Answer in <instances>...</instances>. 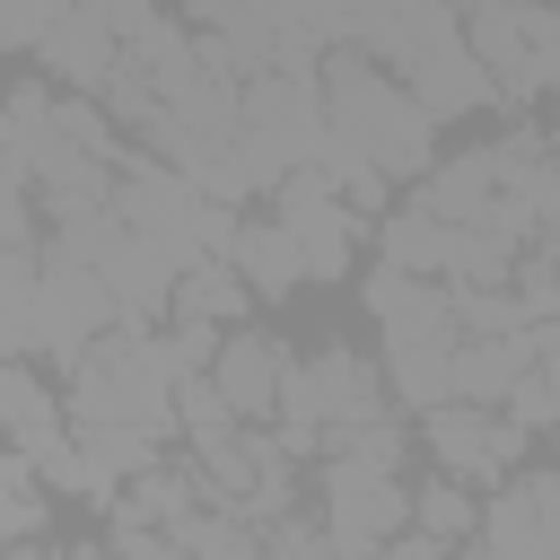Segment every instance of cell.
Instances as JSON below:
<instances>
[{"label":"cell","instance_id":"cell-9","mask_svg":"<svg viewBox=\"0 0 560 560\" xmlns=\"http://www.w3.org/2000/svg\"><path fill=\"white\" fill-rule=\"evenodd\" d=\"M96 271H105V289H114V306H122V332H158V324L175 315L184 254H175V245H158L149 228H122V236L96 254Z\"/></svg>","mask_w":560,"mask_h":560},{"label":"cell","instance_id":"cell-19","mask_svg":"<svg viewBox=\"0 0 560 560\" xmlns=\"http://www.w3.org/2000/svg\"><path fill=\"white\" fill-rule=\"evenodd\" d=\"M0 420H9V446L44 455V446H61V438H70V429H61V420H70V394L52 402V394L35 385V368H26V359H9V368H0Z\"/></svg>","mask_w":560,"mask_h":560},{"label":"cell","instance_id":"cell-13","mask_svg":"<svg viewBox=\"0 0 560 560\" xmlns=\"http://www.w3.org/2000/svg\"><path fill=\"white\" fill-rule=\"evenodd\" d=\"M402 88L438 114V122H464V114H481L490 96H499V79H490V61L472 52V35H446V44H429L411 70H402Z\"/></svg>","mask_w":560,"mask_h":560},{"label":"cell","instance_id":"cell-1","mask_svg":"<svg viewBox=\"0 0 560 560\" xmlns=\"http://www.w3.org/2000/svg\"><path fill=\"white\" fill-rule=\"evenodd\" d=\"M324 114L350 149H368L394 184H420L438 166V114L402 88V70H385L376 52L359 44H332L324 52Z\"/></svg>","mask_w":560,"mask_h":560},{"label":"cell","instance_id":"cell-8","mask_svg":"<svg viewBox=\"0 0 560 560\" xmlns=\"http://www.w3.org/2000/svg\"><path fill=\"white\" fill-rule=\"evenodd\" d=\"M324 525H332L341 551H394V534L411 525V490H402V472L332 455V464H324Z\"/></svg>","mask_w":560,"mask_h":560},{"label":"cell","instance_id":"cell-14","mask_svg":"<svg viewBox=\"0 0 560 560\" xmlns=\"http://www.w3.org/2000/svg\"><path fill=\"white\" fill-rule=\"evenodd\" d=\"M289 368H298V359H289L271 332H228V341H219V359H210V376L228 385V402H236L245 420H280Z\"/></svg>","mask_w":560,"mask_h":560},{"label":"cell","instance_id":"cell-15","mask_svg":"<svg viewBox=\"0 0 560 560\" xmlns=\"http://www.w3.org/2000/svg\"><path fill=\"white\" fill-rule=\"evenodd\" d=\"M542 359V324H508V332H464V359H455V394L472 402H508Z\"/></svg>","mask_w":560,"mask_h":560},{"label":"cell","instance_id":"cell-6","mask_svg":"<svg viewBox=\"0 0 560 560\" xmlns=\"http://www.w3.org/2000/svg\"><path fill=\"white\" fill-rule=\"evenodd\" d=\"M122 324V306H114V289H105V271L96 262H70V254H44V280H35V315H26V359L44 350V359H61V368H79L105 332Z\"/></svg>","mask_w":560,"mask_h":560},{"label":"cell","instance_id":"cell-2","mask_svg":"<svg viewBox=\"0 0 560 560\" xmlns=\"http://www.w3.org/2000/svg\"><path fill=\"white\" fill-rule=\"evenodd\" d=\"M359 298H368V315H376V332H385V376H394V394H402L411 411L446 402V394H455V359H464V315H455V289L385 262Z\"/></svg>","mask_w":560,"mask_h":560},{"label":"cell","instance_id":"cell-12","mask_svg":"<svg viewBox=\"0 0 560 560\" xmlns=\"http://www.w3.org/2000/svg\"><path fill=\"white\" fill-rule=\"evenodd\" d=\"M481 542L516 560H560V472H525L481 508Z\"/></svg>","mask_w":560,"mask_h":560},{"label":"cell","instance_id":"cell-18","mask_svg":"<svg viewBox=\"0 0 560 560\" xmlns=\"http://www.w3.org/2000/svg\"><path fill=\"white\" fill-rule=\"evenodd\" d=\"M376 245H385V262H394V271H420V280H455V245H464V228L411 201V210H394V219L376 228Z\"/></svg>","mask_w":560,"mask_h":560},{"label":"cell","instance_id":"cell-27","mask_svg":"<svg viewBox=\"0 0 560 560\" xmlns=\"http://www.w3.org/2000/svg\"><path fill=\"white\" fill-rule=\"evenodd\" d=\"M542 262H551V280H560V228H542Z\"/></svg>","mask_w":560,"mask_h":560},{"label":"cell","instance_id":"cell-26","mask_svg":"<svg viewBox=\"0 0 560 560\" xmlns=\"http://www.w3.org/2000/svg\"><path fill=\"white\" fill-rule=\"evenodd\" d=\"M52 9H61V0H0V35H9L18 52H35V35L52 26Z\"/></svg>","mask_w":560,"mask_h":560},{"label":"cell","instance_id":"cell-17","mask_svg":"<svg viewBox=\"0 0 560 560\" xmlns=\"http://www.w3.org/2000/svg\"><path fill=\"white\" fill-rule=\"evenodd\" d=\"M228 254H236V271L254 280V298H289V289L315 280V271H306V245H298V228H289L280 210H271V219H245Z\"/></svg>","mask_w":560,"mask_h":560},{"label":"cell","instance_id":"cell-7","mask_svg":"<svg viewBox=\"0 0 560 560\" xmlns=\"http://www.w3.org/2000/svg\"><path fill=\"white\" fill-rule=\"evenodd\" d=\"M420 438H429V455H438L446 472H464V481H508L534 429H525L508 402H472V394H446V402H429Z\"/></svg>","mask_w":560,"mask_h":560},{"label":"cell","instance_id":"cell-10","mask_svg":"<svg viewBox=\"0 0 560 560\" xmlns=\"http://www.w3.org/2000/svg\"><path fill=\"white\" fill-rule=\"evenodd\" d=\"M114 61H122V26H114V9H105V0H61V9H52V26L35 35V70H44V79H61V88L105 96Z\"/></svg>","mask_w":560,"mask_h":560},{"label":"cell","instance_id":"cell-23","mask_svg":"<svg viewBox=\"0 0 560 560\" xmlns=\"http://www.w3.org/2000/svg\"><path fill=\"white\" fill-rule=\"evenodd\" d=\"M175 420H184V438H192V455L245 429V411L228 402V385H219V376H184V394H175Z\"/></svg>","mask_w":560,"mask_h":560},{"label":"cell","instance_id":"cell-28","mask_svg":"<svg viewBox=\"0 0 560 560\" xmlns=\"http://www.w3.org/2000/svg\"><path fill=\"white\" fill-rule=\"evenodd\" d=\"M551 438H560V429H551Z\"/></svg>","mask_w":560,"mask_h":560},{"label":"cell","instance_id":"cell-24","mask_svg":"<svg viewBox=\"0 0 560 560\" xmlns=\"http://www.w3.org/2000/svg\"><path fill=\"white\" fill-rule=\"evenodd\" d=\"M508 411H516L525 429H560V315L542 324V359H534V376L508 394Z\"/></svg>","mask_w":560,"mask_h":560},{"label":"cell","instance_id":"cell-11","mask_svg":"<svg viewBox=\"0 0 560 560\" xmlns=\"http://www.w3.org/2000/svg\"><path fill=\"white\" fill-rule=\"evenodd\" d=\"M271 210L298 228L315 280H341V271H350V192H341L324 166H298L289 184H271Z\"/></svg>","mask_w":560,"mask_h":560},{"label":"cell","instance_id":"cell-16","mask_svg":"<svg viewBox=\"0 0 560 560\" xmlns=\"http://www.w3.org/2000/svg\"><path fill=\"white\" fill-rule=\"evenodd\" d=\"M499 192H508V175H499V158H490V149H472V158H455V166H429V175H420V210H438V219H455V228H490Z\"/></svg>","mask_w":560,"mask_h":560},{"label":"cell","instance_id":"cell-25","mask_svg":"<svg viewBox=\"0 0 560 560\" xmlns=\"http://www.w3.org/2000/svg\"><path fill=\"white\" fill-rule=\"evenodd\" d=\"M280 18L315 44V52H332V44H350V26H359V0H280Z\"/></svg>","mask_w":560,"mask_h":560},{"label":"cell","instance_id":"cell-20","mask_svg":"<svg viewBox=\"0 0 560 560\" xmlns=\"http://www.w3.org/2000/svg\"><path fill=\"white\" fill-rule=\"evenodd\" d=\"M245 298H254V280L236 271V254H201V262H184V280H175V315H201V324H236Z\"/></svg>","mask_w":560,"mask_h":560},{"label":"cell","instance_id":"cell-4","mask_svg":"<svg viewBox=\"0 0 560 560\" xmlns=\"http://www.w3.org/2000/svg\"><path fill=\"white\" fill-rule=\"evenodd\" d=\"M175 394H184V376L158 359V341L149 332H131V341H96L79 368H70V420H140V429H184L175 420Z\"/></svg>","mask_w":560,"mask_h":560},{"label":"cell","instance_id":"cell-3","mask_svg":"<svg viewBox=\"0 0 560 560\" xmlns=\"http://www.w3.org/2000/svg\"><path fill=\"white\" fill-rule=\"evenodd\" d=\"M385 385H394V376H376L359 350H315V359H298V368H289L280 438H289L298 455H332L350 429L385 420Z\"/></svg>","mask_w":560,"mask_h":560},{"label":"cell","instance_id":"cell-5","mask_svg":"<svg viewBox=\"0 0 560 560\" xmlns=\"http://www.w3.org/2000/svg\"><path fill=\"white\" fill-rule=\"evenodd\" d=\"M464 35L490 61L499 96H551L560 88V0H464Z\"/></svg>","mask_w":560,"mask_h":560},{"label":"cell","instance_id":"cell-22","mask_svg":"<svg viewBox=\"0 0 560 560\" xmlns=\"http://www.w3.org/2000/svg\"><path fill=\"white\" fill-rule=\"evenodd\" d=\"M70 429H79V446L105 481H140L158 464V429H140V420H70Z\"/></svg>","mask_w":560,"mask_h":560},{"label":"cell","instance_id":"cell-21","mask_svg":"<svg viewBox=\"0 0 560 560\" xmlns=\"http://www.w3.org/2000/svg\"><path fill=\"white\" fill-rule=\"evenodd\" d=\"M411 525H420L429 542H446V551H455V542H481V508H472V481L438 464V481H429V490H411Z\"/></svg>","mask_w":560,"mask_h":560}]
</instances>
